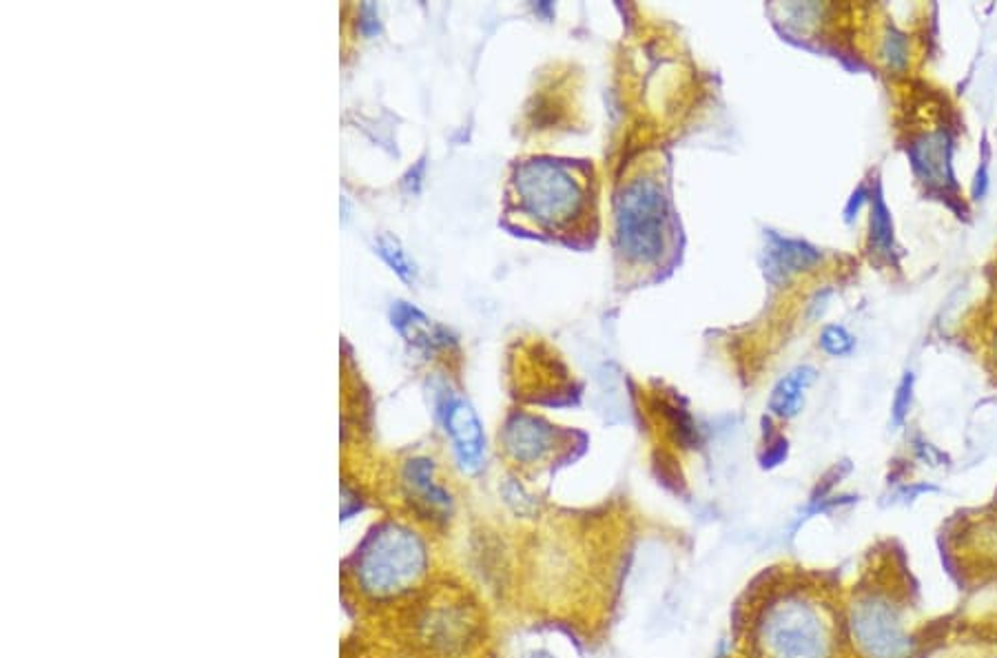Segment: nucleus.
<instances>
[{
    "label": "nucleus",
    "mask_w": 997,
    "mask_h": 658,
    "mask_svg": "<svg viewBox=\"0 0 997 658\" xmlns=\"http://www.w3.org/2000/svg\"><path fill=\"white\" fill-rule=\"evenodd\" d=\"M435 413L451 441L452 455L461 472L468 477L482 472L486 468V432L473 404L443 386L442 391H437Z\"/></svg>",
    "instance_id": "obj_7"
},
{
    "label": "nucleus",
    "mask_w": 997,
    "mask_h": 658,
    "mask_svg": "<svg viewBox=\"0 0 997 658\" xmlns=\"http://www.w3.org/2000/svg\"><path fill=\"white\" fill-rule=\"evenodd\" d=\"M399 486L411 512L426 523H448L455 514L451 490L437 479V464L430 456H411L399 470Z\"/></svg>",
    "instance_id": "obj_8"
},
{
    "label": "nucleus",
    "mask_w": 997,
    "mask_h": 658,
    "mask_svg": "<svg viewBox=\"0 0 997 658\" xmlns=\"http://www.w3.org/2000/svg\"><path fill=\"white\" fill-rule=\"evenodd\" d=\"M866 195H869V194H866L865 186H857V191L851 195V200H849L847 209H844V216H847V222H851V219L857 216V211H860V207H862V202H865V200H866Z\"/></svg>",
    "instance_id": "obj_23"
},
{
    "label": "nucleus",
    "mask_w": 997,
    "mask_h": 658,
    "mask_svg": "<svg viewBox=\"0 0 997 658\" xmlns=\"http://www.w3.org/2000/svg\"><path fill=\"white\" fill-rule=\"evenodd\" d=\"M882 56L891 69H905L909 60V49H906V36L900 34L896 27H889L882 43Z\"/></svg>",
    "instance_id": "obj_17"
},
{
    "label": "nucleus",
    "mask_w": 997,
    "mask_h": 658,
    "mask_svg": "<svg viewBox=\"0 0 997 658\" xmlns=\"http://www.w3.org/2000/svg\"><path fill=\"white\" fill-rule=\"evenodd\" d=\"M761 658H835L840 628L835 612L807 588H785L767 599L752 623Z\"/></svg>",
    "instance_id": "obj_2"
},
{
    "label": "nucleus",
    "mask_w": 997,
    "mask_h": 658,
    "mask_svg": "<svg viewBox=\"0 0 997 658\" xmlns=\"http://www.w3.org/2000/svg\"><path fill=\"white\" fill-rule=\"evenodd\" d=\"M498 437L506 455L521 465L541 464L556 446L554 426L530 413H512Z\"/></svg>",
    "instance_id": "obj_9"
},
{
    "label": "nucleus",
    "mask_w": 997,
    "mask_h": 658,
    "mask_svg": "<svg viewBox=\"0 0 997 658\" xmlns=\"http://www.w3.org/2000/svg\"><path fill=\"white\" fill-rule=\"evenodd\" d=\"M617 249L632 264H654L667 250L669 198L654 176L627 182L614 200Z\"/></svg>",
    "instance_id": "obj_5"
},
{
    "label": "nucleus",
    "mask_w": 997,
    "mask_h": 658,
    "mask_svg": "<svg viewBox=\"0 0 997 658\" xmlns=\"http://www.w3.org/2000/svg\"><path fill=\"white\" fill-rule=\"evenodd\" d=\"M359 658H371V656H359Z\"/></svg>",
    "instance_id": "obj_24"
},
{
    "label": "nucleus",
    "mask_w": 997,
    "mask_h": 658,
    "mask_svg": "<svg viewBox=\"0 0 997 658\" xmlns=\"http://www.w3.org/2000/svg\"><path fill=\"white\" fill-rule=\"evenodd\" d=\"M820 348L831 357H844L856 348V339L844 326L829 324L820 333Z\"/></svg>",
    "instance_id": "obj_16"
},
{
    "label": "nucleus",
    "mask_w": 997,
    "mask_h": 658,
    "mask_svg": "<svg viewBox=\"0 0 997 658\" xmlns=\"http://www.w3.org/2000/svg\"><path fill=\"white\" fill-rule=\"evenodd\" d=\"M521 213L547 231H563L586 209V186L568 163L530 158L512 176Z\"/></svg>",
    "instance_id": "obj_4"
},
{
    "label": "nucleus",
    "mask_w": 997,
    "mask_h": 658,
    "mask_svg": "<svg viewBox=\"0 0 997 658\" xmlns=\"http://www.w3.org/2000/svg\"><path fill=\"white\" fill-rule=\"evenodd\" d=\"M823 259L816 246L807 244L794 237H783L774 231H767L765 249H762V268L767 280L774 284H783L794 273L807 271Z\"/></svg>",
    "instance_id": "obj_11"
},
{
    "label": "nucleus",
    "mask_w": 997,
    "mask_h": 658,
    "mask_svg": "<svg viewBox=\"0 0 997 658\" xmlns=\"http://www.w3.org/2000/svg\"><path fill=\"white\" fill-rule=\"evenodd\" d=\"M357 29L362 31V36H366V38H375V36H379V34H381L379 7H377L375 3H363V4H359Z\"/></svg>",
    "instance_id": "obj_19"
},
{
    "label": "nucleus",
    "mask_w": 997,
    "mask_h": 658,
    "mask_svg": "<svg viewBox=\"0 0 997 658\" xmlns=\"http://www.w3.org/2000/svg\"><path fill=\"white\" fill-rule=\"evenodd\" d=\"M402 614L417 658H477L488 643L486 614L461 588H426Z\"/></svg>",
    "instance_id": "obj_3"
},
{
    "label": "nucleus",
    "mask_w": 997,
    "mask_h": 658,
    "mask_svg": "<svg viewBox=\"0 0 997 658\" xmlns=\"http://www.w3.org/2000/svg\"><path fill=\"white\" fill-rule=\"evenodd\" d=\"M390 324L397 330L399 337L415 351L424 353V355H435L439 351H448V348L457 346V339L446 326L437 324L435 320H430L424 311H419L417 306H412L411 302L397 299L390 306Z\"/></svg>",
    "instance_id": "obj_10"
},
{
    "label": "nucleus",
    "mask_w": 997,
    "mask_h": 658,
    "mask_svg": "<svg viewBox=\"0 0 997 658\" xmlns=\"http://www.w3.org/2000/svg\"><path fill=\"white\" fill-rule=\"evenodd\" d=\"M424 173H426V160H419V163H417L412 169H408V173L403 176L402 189L406 191L408 195L419 194L421 186H424Z\"/></svg>",
    "instance_id": "obj_22"
},
{
    "label": "nucleus",
    "mask_w": 997,
    "mask_h": 658,
    "mask_svg": "<svg viewBox=\"0 0 997 658\" xmlns=\"http://www.w3.org/2000/svg\"><path fill=\"white\" fill-rule=\"evenodd\" d=\"M816 369L814 366H798V369L789 370L783 379L774 386L770 397V410L776 417L792 419L805 406V392L810 391L811 384L816 382Z\"/></svg>",
    "instance_id": "obj_13"
},
{
    "label": "nucleus",
    "mask_w": 997,
    "mask_h": 658,
    "mask_svg": "<svg viewBox=\"0 0 997 658\" xmlns=\"http://www.w3.org/2000/svg\"><path fill=\"white\" fill-rule=\"evenodd\" d=\"M375 253L379 255L381 262H384L386 266H388L390 271L403 281V284L408 286L415 284L417 275H419V268H417L415 259L408 255L406 246L402 244L399 237H395L393 233H379L375 240Z\"/></svg>",
    "instance_id": "obj_14"
},
{
    "label": "nucleus",
    "mask_w": 997,
    "mask_h": 658,
    "mask_svg": "<svg viewBox=\"0 0 997 658\" xmlns=\"http://www.w3.org/2000/svg\"><path fill=\"white\" fill-rule=\"evenodd\" d=\"M428 535L403 519L372 523L341 566L344 592L366 610L403 607L419 597L433 575Z\"/></svg>",
    "instance_id": "obj_1"
},
{
    "label": "nucleus",
    "mask_w": 997,
    "mask_h": 658,
    "mask_svg": "<svg viewBox=\"0 0 997 658\" xmlns=\"http://www.w3.org/2000/svg\"><path fill=\"white\" fill-rule=\"evenodd\" d=\"M913 373H905L900 386H897L896 400H893V422L902 424V419L906 417L911 408V400H913Z\"/></svg>",
    "instance_id": "obj_18"
},
{
    "label": "nucleus",
    "mask_w": 997,
    "mask_h": 658,
    "mask_svg": "<svg viewBox=\"0 0 997 658\" xmlns=\"http://www.w3.org/2000/svg\"><path fill=\"white\" fill-rule=\"evenodd\" d=\"M853 641L869 658H906L909 632L900 610L882 594H862L849 614Z\"/></svg>",
    "instance_id": "obj_6"
},
{
    "label": "nucleus",
    "mask_w": 997,
    "mask_h": 658,
    "mask_svg": "<svg viewBox=\"0 0 997 658\" xmlns=\"http://www.w3.org/2000/svg\"><path fill=\"white\" fill-rule=\"evenodd\" d=\"M911 164L915 173L927 182L931 189L945 191L955 186L953 169H951V140L945 131L929 133L909 149Z\"/></svg>",
    "instance_id": "obj_12"
},
{
    "label": "nucleus",
    "mask_w": 997,
    "mask_h": 658,
    "mask_svg": "<svg viewBox=\"0 0 997 658\" xmlns=\"http://www.w3.org/2000/svg\"><path fill=\"white\" fill-rule=\"evenodd\" d=\"M363 510V499L355 488H350L348 483H341V510L339 519L341 521H350L355 514H359Z\"/></svg>",
    "instance_id": "obj_20"
},
{
    "label": "nucleus",
    "mask_w": 997,
    "mask_h": 658,
    "mask_svg": "<svg viewBox=\"0 0 997 658\" xmlns=\"http://www.w3.org/2000/svg\"><path fill=\"white\" fill-rule=\"evenodd\" d=\"M871 246L875 249V253L887 255L891 258L896 253V237H893V219L891 211H889L887 202H884L882 189H875L873 198H871Z\"/></svg>",
    "instance_id": "obj_15"
},
{
    "label": "nucleus",
    "mask_w": 997,
    "mask_h": 658,
    "mask_svg": "<svg viewBox=\"0 0 997 658\" xmlns=\"http://www.w3.org/2000/svg\"><path fill=\"white\" fill-rule=\"evenodd\" d=\"M989 145L985 142V147H982V160H980V167H977V173H976V180H973V200H982L986 195V191H989Z\"/></svg>",
    "instance_id": "obj_21"
}]
</instances>
